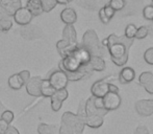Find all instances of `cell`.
<instances>
[{"mask_svg": "<svg viewBox=\"0 0 153 134\" xmlns=\"http://www.w3.org/2000/svg\"><path fill=\"white\" fill-rule=\"evenodd\" d=\"M133 40L134 39H127L125 36L111 34L106 39H103L101 43L106 47L114 64L123 67L128 62L129 49L133 44Z\"/></svg>", "mask_w": 153, "mask_h": 134, "instance_id": "cell-1", "label": "cell"}, {"mask_svg": "<svg viewBox=\"0 0 153 134\" xmlns=\"http://www.w3.org/2000/svg\"><path fill=\"white\" fill-rule=\"evenodd\" d=\"M91 56L104 58L106 55V47L103 46L98 38V35L94 29H88L82 36V42L80 43Z\"/></svg>", "mask_w": 153, "mask_h": 134, "instance_id": "cell-2", "label": "cell"}, {"mask_svg": "<svg viewBox=\"0 0 153 134\" xmlns=\"http://www.w3.org/2000/svg\"><path fill=\"white\" fill-rule=\"evenodd\" d=\"M48 80L55 90L64 89V88H66L67 86H68V83H69L66 73L62 70H61V69L52 71V72L50 73V75H49Z\"/></svg>", "mask_w": 153, "mask_h": 134, "instance_id": "cell-3", "label": "cell"}, {"mask_svg": "<svg viewBox=\"0 0 153 134\" xmlns=\"http://www.w3.org/2000/svg\"><path fill=\"white\" fill-rule=\"evenodd\" d=\"M103 106L106 111H114L120 108L122 104V98L119 93L116 92H107L102 98Z\"/></svg>", "mask_w": 153, "mask_h": 134, "instance_id": "cell-4", "label": "cell"}, {"mask_svg": "<svg viewBox=\"0 0 153 134\" xmlns=\"http://www.w3.org/2000/svg\"><path fill=\"white\" fill-rule=\"evenodd\" d=\"M59 67L64 72H74V71L80 70V69L85 66L81 65V64L77 61L76 58L71 55L66 58H62L59 64Z\"/></svg>", "mask_w": 153, "mask_h": 134, "instance_id": "cell-5", "label": "cell"}, {"mask_svg": "<svg viewBox=\"0 0 153 134\" xmlns=\"http://www.w3.org/2000/svg\"><path fill=\"white\" fill-rule=\"evenodd\" d=\"M135 111L142 117H148L153 114V100H140L134 105Z\"/></svg>", "mask_w": 153, "mask_h": 134, "instance_id": "cell-6", "label": "cell"}, {"mask_svg": "<svg viewBox=\"0 0 153 134\" xmlns=\"http://www.w3.org/2000/svg\"><path fill=\"white\" fill-rule=\"evenodd\" d=\"M13 17H14L15 22H16L18 25H21V26L29 25L32 21V18H33L31 13L29 12L26 8H20L18 11L15 12V14L13 15Z\"/></svg>", "mask_w": 153, "mask_h": 134, "instance_id": "cell-7", "label": "cell"}, {"mask_svg": "<svg viewBox=\"0 0 153 134\" xmlns=\"http://www.w3.org/2000/svg\"><path fill=\"white\" fill-rule=\"evenodd\" d=\"M43 78L40 75H36V77H32L29 79V81L25 84V87H26V92L31 96L34 98H39L41 96V91H40V86H41V82H42Z\"/></svg>", "mask_w": 153, "mask_h": 134, "instance_id": "cell-8", "label": "cell"}, {"mask_svg": "<svg viewBox=\"0 0 153 134\" xmlns=\"http://www.w3.org/2000/svg\"><path fill=\"white\" fill-rule=\"evenodd\" d=\"M108 84L106 79H102L96 81L91 87L92 96L95 98H103L108 92Z\"/></svg>", "mask_w": 153, "mask_h": 134, "instance_id": "cell-9", "label": "cell"}, {"mask_svg": "<svg viewBox=\"0 0 153 134\" xmlns=\"http://www.w3.org/2000/svg\"><path fill=\"white\" fill-rule=\"evenodd\" d=\"M72 56H74V57L77 59V61H78L82 66H87L88 63L90 62V60H91V57H92L91 53H90L82 45L79 44V43L77 44L75 50L73 51Z\"/></svg>", "mask_w": 153, "mask_h": 134, "instance_id": "cell-10", "label": "cell"}, {"mask_svg": "<svg viewBox=\"0 0 153 134\" xmlns=\"http://www.w3.org/2000/svg\"><path fill=\"white\" fill-rule=\"evenodd\" d=\"M139 84L150 94H153V73L144 71L139 77Z\"/></svg>", "mask_w": 153, "mask_h": 134, "instance_id": "cell-11", "label": "cell"}, {"mask_svg": "<svg viewBox=\"0 0 153 134\" xmlns=\"http://www.w3.org/2000/svg\"><path fill=\"white\" fill-rule=\"evenodd\" d=\"M0 6L10 17L15 14L16 11L22 8V1L21 0H0Z\"/></svg>", "mask_w": 153, "mask_h": 134, "instance_id": "cell-12", "label": "cell"}, {"mask_svg": "<svg viewBox=\"0 0 153 134\" xmlns=\"http://www.w3.org/2000/svg\"><path fill=\"white\" fill-rule=\"evenodd\" d=\"M105 67H106V63H105L104 58L96 57V56H92L91 60L87 65V68L90 71H98V72L103 71Z\"/></svg>", "mask_w": 153, "mask_h": 134, "instance_id": "cell-13", "label": "cell"}, {"mask_svg": "<svg viewBox=\"0 0 153 134\" xmlns=\"http://www.w3.org/2000/svg\"><path fill=\"white\" fill-rule=\"evenodd\" d=\"M61 20L66 25H73L77 21V14L74 8H66L61 13Z\"/></svg>", "mask_w": 153, "mask_h": 134, "instance_id": "cell-14", "label": "cell"}, {"mask_svg": "<svg viewBox=\"0 0 153 134\" xmlns=\"http://www.w3.org/2000/svg\"><path fill=\"white\" fill-rule=\"evenodd\" d=\"M135 78V71L131 67H123L119 73V81L121 84H129Z\"/></svg>", "mask_w": 153, "mask_h": 134, "instance_id": "cell-15", "label": "cell"}, {"mask_svg": "<svg viewBox=\"0 0 153 134\" xmlns=\"http://www.w3.org/2000/svg\"><path fill=\"white\" fill-rule=\"evenodd\" d=\"M25 8L31 13V15L33 17H38L44 13L41 0H27Z\"/></svg>", "mask_w": 153, "mask_h": 134, "instance_id": "cell-16", "label": "cell"}, {"mask_svg": "<svg viewBox=\"0 0 153 134\" xmlns=\"http://www.w3.org/2000/svg\"><path fill=\"white\" fill-rule=\"evenodd\" d=\"M62 39L69 42L70 44H76L77 43V34L76 29L73 25H66L62 31Z\"/></svg>", "mask_w": 153, "mask_h": 134, "instance_id": "cell-17", "label": "cell"}, {"mask_svg": "<svg viewBox=\"0 0 153 134\" xmlns=\"http://www.w3.org/2000/svg\"><path fill=\"white\" fill-rule=\"evenodd\" d=\"M40 91H41V96H44V98H51L56 90L52 87V85L50 84L48 79H43L42 82H41Z\"/></svg>", "mask_w": 153, "mask_h": 134, "instance_id": "cell-18", "label": "cell"}, {"mask_svg": "<svg viewBox=\"0 0 153 134\" xmlns=\"http://www.w3.org/2000/svg\"><path fill=\"white\" fill-rule=\"evenodd\" d=\"M103 117L100 115H87L85 116V126L90 128L98 129L103 125Z\"/></svg>", "mask_w": 153, "mask_h": 134, "instance_id": "cell-19", "label": "cell"}, {"mask_svg": "<svg viewBox=\"0 0 153 134\" xmlns=\"http://www.w3.org/2000/svg\"><path fill=\"white\" fill-rule=\"evenodd\" d=\"M24 85H25L24 82L22 81L19 73H15V75H10V79H8V86L14 90L21 89Z\"/></svg>", "mask_w": 153, "mask_h": 134, "instance_id": "cell-20", "label": "cell"}, {"mask_svg": "<svg viewBox=\"0 0 153 134\" xmlns=\"http://www.w3.org/2000/svg\"><path fill=\"white\" fill-rule=\"evenodd\" d=\"M76 120H77V115L70 111L65 112V113L62 115V123L65 125H67V126L71 127V128H73L74 124L76 123Z\"/></svg>", "mask_w": 153, "mask_h": 134, "instance_id": "cell-21", "label": "cell"}, {"mask_svg": "<svg viewBox=\"0 0 153 134\" xmlns=\"http://www.w3.org/2000/svg\"><path fill=\"white\" fill-rule=\"evenodd\" d=\"M57 131V127L53 125L48 124H40L38 127V133L39 134H55Z\"/></svg>", "mask_w": 153, "mask_h": 134, "instance_id": "cell-22", "label": "cell"}, {"mask_svg": "<svg viewBox=\"0 0 153 134\" xmlns=\"http://www.w3.org/2000/svg\"><path fill=\"white\" fill-rule=\"evenodd\" d=\"M85 118H81L79 116H77L76 123L73 126V131H74V134H82L83 130H85Z\"/></svg>", "mask_w": 153, "mask_h": 134, "instance_id": "cell-23", "label": "cell"}, {"mask_svg": "<svg viewBox=\"0 0 153 134\" xmlns=\"http://www.w3.org/2000/svg\"><path fill=\"white\" fill-rule=\"evenodd\" d=\"M77 4L87 10H95L98 6L97 0H77Z\"/></svg>", "mask_w": 153, "mask_h": 134, "instance_id": "cell-24", "label": "cell"}, {"mask_svg": "<svg viewBox=\"0 0 153 134\" xmlns=\"http://www.w3.org/2000/svg\"><path fill=\"white\" fill-rule=\"evenodd\" d=\"M108 5L113 8L115 12L117 11H122L126 5V1L125 0H109Z\"/></svg>", "mask_w": 153, "mask_h": 134, "instance_id": "cell-25", "label": "cell"}, {"mask_svg": "<svg viewBox=\"0 0 153 134\" xmlns=\"http://www.w3.org/2000/svg\"><path fill=\"white\" fill-rule=\"evenodd\" d=\"M43 5V11L45 13H49L57 5L56 0H41Z\"/></svg>", "mask_w": 153, "mask_h": 134, "instance_id": "cell-26", "label": "cell"}, {"mask_svg": "<svg viewBox=\"0 0 153 134\" xmlns=\"http://www.w3.org/2000/svg\"><path fill=\"white\" fill-rule=\"evenodd\" d=\"M148 35H149V29H148V26H146V25H142V26L137 27L134 39H137V40H143V39H145Z\"/></svg>", "mask_w": 153, "mask_h": 134, "instance_id": "cell-27", "label": "cell"}, {"mask_svg": "<svg viewBox=\"0 0 153 134\" xmlns=\"http://www.w3.org/2000/svg\"><path fill=\"white\" fill-rule=\"evenodd\" d=\"M137 27L135 26L134 24H128L125 29V32H124V36L126 37L127 39H134L135 37V34H137Z\"/></svg>", "mask_w": 153, "mask_h": 134, "instance_id": "cell-28", "label": "cell"}, {"mask_svg": "<svg viewBox=\"0 0 153 134\" xmlns=\"http://www.w3.org/2000/svg\"><path fill=\"white\" fill-rule=\"evenodd\" d=\"M13 27V21L10 18H6L0 21V32L1 33H7Z\"/></svg>", "mask_w": 153, "mask_h": 134, "instance_id": "cell-29", "label": "cell"}, {"mask_svg": "<svg viewBox=\"0 0 153 134\" xmlns=\"http://www.w3.org/2000/svg\"><path fill=\"white\" fill-rule=\"evenodd\" d=\"M53 96L57 99L59 101H61L64 103V101H66L69 96V92L67 90V88H64V89H59V90H56L53 94Z\"/></svg>", "mask_w": 153, "mask_h": 134, "instance_id": "cell-30", "label": "cell"}, {"mask_svg": "<svg viewBox=\"0 0 153 134\" xmlns=\"http://www.w3.org/2000/svg\"><path fill=\"white\" fill-rule=\"evenodd\" d=\"M143 17L148 21L153 20V4L146 5L143 8Z\"/></svg>", "mask_w": 153, "mask_h": 134, "instance_id": "cell-31", "label": "cell"}, {"mask_svg": "<svg viewBox=\"0 0 153 134\" xmlns=\"http://www.w3.org/2000/svg\"><path fill=\"white\" fill-rule=\"evenodd\" d=\"M0 118H2V120H5L7 124L10 125V123L14 120V113H13L12 111H10V110H4L1 113V115H0Z\"/></svg>", "mask_w": 153, "mask_h": 134, "instance_id": "cell-32", "label": "cell"}, {"mask_svg": "<svg viewBox=\"0 0 153 134\" xmlns=\"http://www.w3.org/2000/svg\"><path fill=\"white\" fill-rule=\"evenodd\" d=\"M144 60L147 64L153 65V47H150L144 53Z\"/></svg>", "mask_w": 153, "mask_h": 134, "instance_id": "cell-33", "label": "cell"}, {"mask_svg": "<svg viewBox=\"0 0 153 134\" xmlns=\"http://www.w3.org/2000/svg\"><path fill=\"white\" fill-rule=\"evenodd\" d=\"M51 109L53 110V111H59V110H61L62 108V102L59 101L55 96H51Z\"/></svg>", "mask_w": 153, "mask_h": 134, "instance_id": "cell-34", "label": "cell"}, {"mask_svg": "<svg viewBox=\"0 0 153 134\" xmlns=\"http://www.w3.org/2000/svg\"><path fill=\"white\" fill-rule=\"evenodd\" d=\"M102 8H103V12H104L105 16H106L107 18L109 19V20H111V19L113 18L114 16H115V13L116 12L111 8V6L108 5V4H105V5H103Z\"/></svg>", "mask_w": 153, "mask_h": 134, "instance_id": "cell-35", "label": "cell"}, {"mask_svg": "<svg viewBox=\"0 0 153 134\" xmlns=\"http://www.w3.org/2000/svg\"><path fill=\"white\" fill-rule=\"evenodd\" d=\"M59 134H74V131H73V128L62 123V125L59 126Z\"/></svg>", "mask_w": 153, "mask_h": 134, "instance_id": "cell-36", "label": "cell"}, {"mask_svg": "<svg viewBox=\"0 0 153 134\" xmlns=\"http://www.w3.org/2000/svg\"><path fill=\"white\" fill-rule=\"evenodd\" d=\"M19 75H20V78L22 79V81L24 82V84H26L27 82L29 81V79L31 78L30 75V72H29L28 70H22L19 72Z\"/></svg>", "mask_w": 153, "mask_h": 134, "instance_id": "cell-37", "label": "cell"}, {"mask_svg": "<svg viewBox=\"0 0 153 134\" xmlns=\"http://www.w3.org/2000/svg\"><path fill=\"white\" fill-rule=\"evenodd\" d=\"M133 134H150V133L147 127L144 126V125H141V126L137 127V129L134 130V133Z\"/></svg>", "mask_w": 153, "mask_h": 134, "instance_id": "cell-38", "label": "cell"}, {"mask_svg": "<svg viewBox=\"0 0 153 134\" xmlns=\"http://www.w3.org/2000/svg\"><path fill=\"white\" fill-rule=\"evenodd\" d=\"M99 19H100V21L103 23V24H107V23L111 21L106 16H105V14H104V12H103V8H100V10H99Z\"/></svg>", "mask_w": 153, "mask_h": 134, "instance_id": "cell-39", "label": "cell"}, {"mask_svg": "<svg viewBox=\"0 0 153 134\" xmlns=\"http://www.w3.org/2000/svg\"><path fill=\"white\" fill-rule=\"evenodd\" d=\"M4 134H20V132L18 131V129H16L15 127H13V126H8V128H7V130L5 131V133Z\"/></svg>", "mask_w": 153, "mask_h": 134, "instance_id": "cell-40", "label": "cell"}, {"mask_svg": "<svg viewBox=\"0 0 153 134\" xmlns=\"http://www.w3.org/2000/svg\"><path fill=\"white\" fill-rule=\"evenodd\" d=\"M108 92H116V93H119V88L117 85H115L114 83L108 84Z\"/></svg>", "mask_w": 153, "mask_h": 134, "instance_id": "cell-41", "label": "cell"}, {"mask_svg": "<svg viewBox=\"0 0 153 134\" xmlns=\"http://www.w3.org/2000/svg\"><path fill=\"white\" fill-rule=\"evenodd\" d=\"M8 126H10V124H7L5 120H3L2 118H0V128H1V130L3 131L4 133H5V131L7 130Z\"/></svg>", "mask_w": 153, "mask_h": 134, "instance_id": "cell-42", "label": "cell"}, {"mask_svg": "<svg viewBox=\"0 0 153 134\" xmlns=\"http://www.w3.org/2000/svg\"><path fill=\"white\" fill-rule=\"evenodd\" d=\"M6 18H10V16H8L7 13L0 6V21L3 20V19H6Z\"/></svg>", "mask_w": 153, "mask_h": 134, "instance_id": "cell-43", "label": "cell"}, {"mask_svg": "<svg viewBox=\"0 0 153 134\" xmlns=\"http://www.w3.org/2000/svg\"><path fill=\"white\" fill-rule=\"evenodd\" d=\"M57 4H67L69 3V0H56Z\"/></svg>", "mask_w": 153, "mask_h": 134, "instance_id": "cell-44", "label": "cell"}, {"mask_svg": "<svg viewBox=\"0 0 153 134\" xmlns=\"http://www.w3.org/2000/svg\"><path fill=\"white\" fill-rule=\"evenodd\" d=\"M4 111V107H3V105H2V103L0 102V115H1V113Z\"/></svg>", "mask_w": 153, "mask_h": 134, "instance_id": "cell-45", "label": "cell"}, {"mask_svg": "<svg viewBox=\"0 0 153 134\" xmlns=\"http://www.w3.org/2000/svg\"><path fill=\"white\" fill-rule=\"evenodd\" d=\"M0 134H4V132H3V131L1 130V128H0Z\"/></svg>", "mask_w": 153, "mask_h": 134, "instance_id": "cell-46", "label": "cell"}, {"mask_svg": "<svg viewBox=\"0 0 153 134\" xmlns=\"http://www.w3.org/2000/svg\"><path fill=\"white\" fill-rule=\"evenodd\" d=\"M133 1H139V2H143V0H133Z\"/></svg>", "mask_w": 153, "mask_h": 134, "instance_id": "cell-47", "label": "cell"}, {"mask_svg": "<svg viewBox=\"0 0 153 134\" xmlns=\"http://www.w3.org/2000/svg\"><path fill=\"white\" fill-rule=\"evenodd\" d=\"M72 1H74V0H69V2H72Z\"/></svg>", "mask_w": 153, "mask_h": 134, "instance_id": "cell-48", "label": "cell"}, {"mask_svg": "<svg viewBox=\"0 0 153 134\" xmlns=\"http://www.w3.org/2000/svg\"><path fill=\"white\" fill-rule=\"evenodd\" d=\"M152 2H153V0H152Z\"/></svg>", "mask_w": 153, "mask_h": 134, "instance_id": "cell-49", "label": "cell"}]
</instances>
